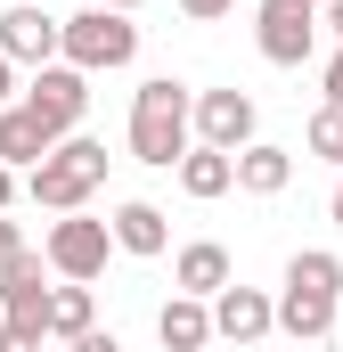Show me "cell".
I'll use <instances>...</instances> for the list:
<instances>
[{"instance_id": "1", "label": "cell", "mask_w": 343, "mask_h": 352, "mask_svg": "<svg viewBox=\"0 0 343 352\" xmlns=\"http://www.w3.org/2000/svg\"><path fill=\"white\" fill-rule=\"evenodd\" d=\"M196 148V90L156 74V82L131 90V156L156 164V173H180V156Z\"/></svg>"}, {"instance_id": "2", "label": "cell", "mask_w": 343, "mask_h": 352, "mask_svg": "<svg viewBox=\"0 0 343 352\" xmlns=\"http://www.w3.org/2000/svg\"><path fill=\"white\" fill-rule=\"evenodd\" d=\"M335 311H343V254L303 246L278 278V328L294 344H319V336H335Z\"/></svg>"}, {"instance_id": "3", "label": "cell", "mask_w": 343, "mask_h": 352, "mask_svg": "<svg viewBox=\"0 0 343 352\" xmlns=\"http://www.w3.org/2000/svg\"><path fill=\"white\" fill-rule=\"evenodd\" d=\"M98 188H106V148H98L90 131L58 140V148H49L33 173H25V197H33L41 213H82Z\"/></svg>"}, {"instance_id": "4", "label": "cell", "mask_w": 343, "mask_h": 352, "mask_svg": "<svg viewBox=\"0 0 343 352\" xmlns=\"http://www.w3.org/2000/svg\"><path fill=\"white\" fill-rule=\"evenodd\" d=\"M131 58H139V25H131L123 8H98V0H90L82 16H66V66L115 74V66H131Z\"/></svg>"}, {"instance_id": "5", "label": "cell", "mask_w": 343, "mask_h": 352, "mask_svg": "<svg viewBox=\"0 0 343 352\" xmlns=\"http://www.w3.org/2000/svg\"><path fill=\"white\" fill-rule=\"evenodd\" d=\"M41 254H49V270L58 278H98L106 270V254H115V221H90V213H58L49 221V238H41Z\"/></svg>"}, {"instance_id": "6", "label": "cell", "mask_w": 343, "mask_h": 352, "mask_svg": "<svg viewBox=\"0 0 343 352\" xmlns=\"http://www.w3.org/2000/svg\"><path fill=\"white\" fill-rule=\"evenodd\" d=\"M319 0H261L254 8V41H261V58L270 66H303L311 50H319Z\"/></svg>"}, {"instance_id": "7", "label": "cell", "mask_w": 343, "mask_h": 352, "mask_svg": "<svg viewBox=\"0 0 343 352\" xmlns=\"http://www.w3.org/2000/svg\"><path fill=\"white\" fill-rule=\"evenodd\" d=\"M0 58L8 66H58L66 58V16H49V8H33V0H16V8H0Z\"/></svg>"}, {"instance_id": "8", "label": "cell", "mask_w": 343, "mask_h": 352, "mask_svg": "<svg viewBox=\"0 0 343 352\" xmlns=\"http://www.w3.org/2000/svg\"><path fill=\"white\" fill-rule=\"evenodd\" d=\"M25 107H33L58 140H74V131H82V115H90V74L58 58V66H41V74L25 82Z\"/></svg>"}, {"instance_id": "9", "label": "cell", "mask_w": 343, "mask_h": 352, "mask_svg": "<svg viewBox=\"0 0 343 352\" xmlns=\"http://www.w3.org/2000/svg\"><path fill=\"white\" fill-rule=\"evenodd\" d=\"M254 123H261V107L246 90H196V140H204V148L246 156V148H254Z\"/></svg>"}, {"instance_id": "10", "label": "cell", "mask_w": 343, "mask_h": 352, "mask_svg": "<svg viewBox=\"0 0 343 352\" xmlns=\"http://www.w3.org/2000/svg\"><path fill=\"white\" fill-rule=\"evenodd\" d=\"M49 295H58V287H49V254H41V246H25V254L0 263V311H8V320H41V328H49Z\"/></svg>"}, {"instance_id": "11", "label": "cell", "mask_w": 343, "mask_h": 352, "mask_svg": "<svg viewBox=\"0 0 343 352\" xmlns=\"http://www.w3.org/2000/svg\"><path fill=\"white\" fill-rule=\"evenodd\" d=\"M270 328H278V295H261V287H221V295H213V336L261 344Z\"/></svg>"}, {"instance_id": "12", "label": "cell", "mask_w": 343, "mask_h": 352, "mask_svg": "<svg viewBox=\"0 0 343 352\" xmlns=\"http://www.w3.org/2000/svg\"><path fill=\"white\" fill-rule=\"evenodd\" d=\"M49 148H58V131H49L25 98H16V107H0V164H8V173H33Z\"/></svg>"}, {"instance_id": "13", "label": "cell", "mask_w": 343, "mask_h": 352, "mask_svg": "<svg viewBox=\"0 0 343 352\" xmlns=\"http://www.w3.org/2000/svg\"><path fill=\"white\" fill-rule=\"evenodd\" d=\"M172 287H180V295H204V303H213L221 287H237V278H229V246H213V238L180 246V254H172Z\"/></svg>"}, {"instance_id": "14", "label": "cell", "mask_w": 343, "mask_h": 352, "mask_svg": "<svg viewBox=\"0 0 343 352\" xmlns=\"http://www.w3.org/2000/svg\"><path fill=\"white\" fill-rule=\"evenodd\" d=\"M156 336H164V352H204L213 344V303L204 295H172L156 311Z\"/></svg>"}, {"instance_id": "15", "label": "cell", "mask_w": 343, "mask_h": 352, "mask_svg": "<svg viewBox=\"0 0 343 352\" xmlns=\"http://www.w3.org/2000/svg\"><path fill=\"white\" fill-rule=\"evenodd\" d=\"M115 246H123V254H164L172 221L147 205V197H123V205H115Z\"/></svg>"}, {"instance_id": "16", "label": "cell", "mask_w": 343, "mask_h": 352, "mask_svg": "<svg viewBox=\"0 0 343 352\" xmlns=\"http://www.w3.org/2000/svg\"><path fill=\"white\" fill-rule=\"evenodd\" d=\"M180 188H188L196 205L229 197V188H237V156H221V148H204V140H196V148L180 156Z\"/></svg>"}, {"instance_id": "17", "label": "cell", "mask_w": 343, "mask_h": 352, "mask_svg": "<svg viewBox=\"0 0 343 352\" xmlns=\"http://www.w3.org/2000/svg\"><path fill=\"white\" fill-rule=\"evenodd\" d=\"M90 328H98V295H90L82 278H58V295H49V336L74 344V336H90Z\"/></svg>"}, {"instance_id": "18", "label": "cell", "mask_w": 343, "mask_h": 352, "mask_svg": "<svg viewBox=\"0 0 343 352\" xmlns=\"http://www.w3.org/2000/svg\"><path fill=\"white\" fill-rule=\"evenodd\" d=\"M286 180H294V156L270 148V140H254V148L237 156V188H246V197H278Z\"/></svg>"}, {"instance_id": "19", "label": "cell", "mask_w": 343, "mask_h": 352, "mask_svg": "<svg viewBox=\"0 0 343 352\" xmlns=\"http://www.w3.org/2000/svg\"><path fill=\"white\" fill-rule=\"evenodd\" d=\"M303 148H311V156H327V164L343 173V107H335V98H319V107H311V123H303Z\"/></svg>"}, {"instance_id": "20", "label": "cell", "mask_w": 343, "mask_h": 352, "mask_svg": "<svg viewBox=\"0 0 343 352\" xmlns=\"http://www.w3.org/2000/svg\"><path fill=\"white\" fill-rule=\"evenodd\" d=\"M41 344H49L41 320H0V352H41Z\"/></svg>"}, {"instance_id": "21", "label": "cell", "mask_w": 343, "mask_h": 352, "mask_svg": "<svg viewBox=\"0 0 343 352\" xmlns=\"http://www.w3.org/2000/svg\"><path fill=\"white\" fill-rule=\"evenodd\" d=\"M237 0H180V16H196V25H213V16H229Z\"/></svg>"}, {"instance_id": "22", "label": "cell", "mask_w": 343, "mask_h": 352, "mask_svg": "<svg viewBox=\"0 0 343 352\" xmlns=\"http://www.w3.org/2000/svg\"><path fill=\"white\" fill-rule=\"evenodd\" d=\"M66 352H123V344H115V328H90V336H74Z\"/></svg>"}, {"instance_id": "23", "label": "cell", "mask_w": 343, "mask_h": 352, "mask_svg": "<svg viewBox=\"0 0 343 352\" xmlns=\"http://www.w3.org/2000/svg\"><path fill=\"white\" fill-rule=\"evenodd\" d=\"M327 98L343 107V41H335V58H327Z\"/></svg>"}, {"instance_id": "24", "label": "cell", "mask_w": 343, "mask_h": 352, "mask_svg": "<svg viewBox=\"0 0 343 352\" xmlns=\"http://www.w3.org/2000/svg\"><path fill=\"white\" fill-rule=\"evenodd\" d=\"M0 107H16V66L0 58Z\"/></svg>"}, {"instance_id": "25", "label": "cell", "mask_w": 343, "mask_h": 352, "mask_svg": "<svg viewBox=\"0 0 343 352\" xmlns=\"http://www.w3.org/2000/svg\"><path fill=\"white\" fill-rule=\"evenodd\" d=\"M319 25H327V33L343 41V0H327V8H319Z\"/></svg>"}, {"instance_id": "26", "label": "cell", "mask_w": 343, "mask_h": 352, "mask_svg": "<svg viewBox=\"0 0 343 352\" xmlns=\"http://www.w3.org/2000/svg\"><path fill=\"white\" fill-rule=\"evenodd\" d=\"M8 205H16V173L0 164V213H8Z\"/></svg>"}, {"instance_id": "27", "label": "cell", "mask_w": 343, "mask_h": 352, "mask_svg": "<svg viewBox=\"0 0 343 352\" xmlns=\"http://www.w3.org/2000/svg\"><path fill=\"white\" fill-rule=\"evenodd\" d=\"M327 221L343 230V173H335V197H327Z\"/></svg>"}, {"instance_id": "28", "label": "cell", "mask_w": 343, "mask_h": 352, "mask_svg": "<svg viewBox=\"0 0 343 352\" xmlns=\"http://www.w3.org/2000/svg\"><path fill=\"white\" fill-rule=\"evenodd\" d=\"M98 8H123V16H131V8H139V0H98Z\"/></svg>"}, {"instance_id": "29", "label": "cell", "mask_w": 343, "mask_h": 352, "mask_svg": "<svg viewBox=\"0 0 343 352\" xmlns=\"http://www.w3.org/2000/svg\"><path fill=\"white\" fill-rule=\"evenodd\" d=\"M0 320H8V311H0Z\"/></svg>"}, {"instance_id": "30", "label": "cell", "mask_w": 343, "mask_h": 352, "mask_svg": "<svg viewBox=\"0 0 343 352\" xmlns=\"http://www.w3.org/2000/svg\"><path fill=\"white\" fill-rule=\"evenodd\" d=\"M319 8H327V0H319Z\"/></svg>"}]
</instances>
